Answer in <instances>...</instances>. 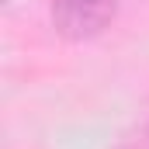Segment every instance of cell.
Instances as JSON below:
<instances>
[{
	"instance_id": "obj_1",
	"label": "cell",
	"mask_w": 149,
	"mask_h": 149,
	"mask_svg": "<svg viewBox=\"0 0 149 149\" xmlns=\"http://www.w3.org/2000/svg\"><path fill=\"white\" fill-rule=\"evenodd\" d=\"M114 3L118 0H49L56 31L73 42L101 35L114 17Z\"/></svg>"
}]
</instances>
